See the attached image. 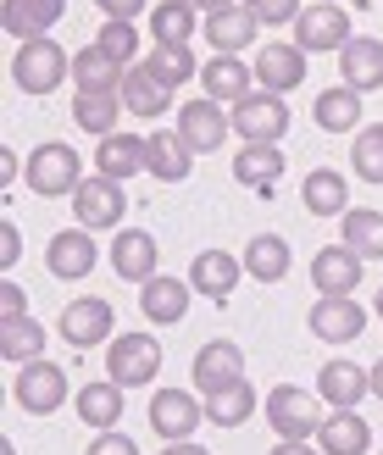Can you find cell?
I'll list each match as a JSON object with an SVG mask.
<instances>
[{"label": "cell", "instance_id": "f1b7e54d", "mask_svg": "<svg viewBox=\"0 0 383 455\" xmlns=\"http://www.w3.org/2000/svg\"><path fill=\"white\" fill-rule=\"evenodd\" d=\"M128 78V67H117L100 44H84V51L73 56V84H78V95H117Z\"/></svg>", "mask_w": 383, "mask_h": 455}, {"label": "cell", "instance_id": "4dcf8cb0", "mask_svg": "<svg viewBox=\"0 0 383 455\" xmlns=\"http://www.w3.org/2000/svg\"><path fill=\"white\" fill-rule=\"evenodd\" d=\"M117 95H123V106H128V117H162V111L172 106V89L156 78L145 61H140V67H128V78H123Z\"/></svg>", "mask_w": 383, "mask_h": 455}, {"label": "cell", "instance_id": "5b68a950", "mask_svg": "<svg viewBox=\"0 0 383 455\" xmlns=\"http://www.w3.org/2000/svg\"><path fill=\"white\" fill-rule=\"evenodd\" d=\"M12 395H17V405L28 417H51V411H61L67 400H73V383H67V372L56 367V361H28V367H17V383H12Z\"/></svg>", "mask_w": 383, "mask_h": 455}, {"label": "cell", "instance_id": "d6a6232c", "mask_svg": "<svg viewBox=\"0 0 383 455\" xmlns=\"http://www.w3.org/2000/svg\"><path fill=\"white\" fill-rule=\"evenodd\" d=\"M289 267H295V256H289L283 234H256L251 244H244V272H251L256 283H283Z\"/></svg>", "mask_w": 383, "mask_h": 455}, {"label": "cell", "instance_id": "ffe728a7", "mask_svg": "<svg viewBox=\"0 0 383 455\" xmlns=\"http://www.w3.org/2000/svg\"><path fill=\"white\" fill-rule=\"evenodd\" d=\"M145 172L162 178V184H184V178L195 172V150L184 145V133H178V128L145 133Z\"/></svg>", "mask_w": 383, "mask_h": 455}, {"label": "cell", "instance_id": "9c48e42d", "mask_svg": "<svg viewBox=\"0 0 383 455\" xmlns=\"http://www.w3.org/2000/svg\"><path fill=\"white\" fill-rule=\"evenodd\" d=\"M178 133H184V145L195 156H211L228 145V133H234V111H222V100L211 95H200L189 106H178Z\"/></svg>", "mask_w": 383, "mask_h": 455}, {"label": "cell", "instance_id": "e0dca14e", "mask_svg": "<svg viewBox=\"0 0 383 455\" xmlns=\"http://www.w3.org/2000/svg\"><path fill=\"white\" fill-rule=\"evenodd\" d=\"M256 67V84L261 89H273V95H289V89H300L306 84V51L295 39H273V44H261V56L251 61Z\"/></svg>", "mask_w": 383, "mask_h": 455}, {"label": "cell", "instance_id": "816d5d0a", "mask_svg": "<svg viewBox=\"0 0 383 455\" xmlns=\"http://www.w3.org/2000/svg\"><path fill=\"white\" fill-rule=\"evenodd\" d=\"M195 6H200V12L211 17V12H228V6H244V0H195Z\"/></svg>", "mask_w": 383, "mask_h": 455}, {"label": "cell", "instance_id": "ba28073f", "mask_svg": "<svg viewBox=\"0 0 383 455\" xmlns=\"http://www.w3.org/2000/svg\"><path fill=\"white\" fill-rule=\"evenodd\" d=\"M350 39H355V34H350V12L333 6V0H317V6H306V12L295 17V44H300L306 56H323V51L339 56Z\"/></svg>", "mask_w": 383, "mask_h": 455}, {"label": "cell", "instance_id": "484cf974", "mask_svg": "<svg viewBox=\"0 0 383 455\" xmlns=\"http://www.w3.org/2000/svg\"><path fill=\"white\" fill-rule=\"evenodd\" d=\"M95 172L111 178V184H128V178H140L145 172V140L140 133H106L100 150H95Z\"/></svg>", "mask_w": 383, "mask_h": 455}, {"label": "cell", "instance_id": "f907efd6", "mask_svg": "<svg viewBox=\"0 0 383 455\" xmlns=\"http://www.w3.org/2000/svg\"><path fill=\"white\" fill-rule=\"evenodd\" d=\"M162 455H211L206 444H195V439H178V444H167Z\"/></svg>", "mask_w": 383, "mask_h": 455}, {"label": "cell", "instance_id": "8d00e7d4", "mask_svg": "<svg viewBox=\"0 0 383 455\" xmlns=\"http://www.w3.org/2000/svg\"><path fill=\"white\" fill-rule=\"evenodd\" d=\"M0 355H6L12 367L39 361L44 355V323L39 316H12V323H0Z\"/></svg>", "mask_w": 383, "mask_h": 455}, {"label": "cell", "instance_id": "d4e9b609", "mask_svg": "<svg viewBox=\"0 0 383 455\" xmlns=\"http://www.w3.org/2000/svg\"><path fill=\"white\" fill-rule=\"evenodd\" d=\"M317 450L323 455H367L372 450V422L362 411H328L317 427Z\"/></svg>", "mask_w": 383, "mask_h": 455}, {"label": "cell", "instance_id": "9a60e30c", "mask_svg": "<svg viewBox=\"0 0 383 455\" xmlns=\"http://www.w3.org/2000/svg\"><path fill=\"white\" fill-rule=\"evenodd\" d=\"M95 261H100V250H95V239H89V228H61V234L44 244V267H51V278H61V283L89 278Z\"/></svg>", "mask_w": 383, "mask_h": 455}, {"label": "cell", "instance_id": "4316f807", "mask_svg": "<svg viewBox=\"0 0 383 455\" xmlns=\"http://www.w3.org/2000/svg\"><path fill=\"white\" fill-rule=\"evenodd\" d=\"M61 12H67V0H6L0 6V28L12 39H39L61 22Z\"/></svg>", "mask_w": 383, "mask_h": 455}, {"label": "cell", "instance_id": "30bf717a", "mask_svg": "<svg viewBox=\"0 0 383 455\" xmlns=\"http://www.w3.org/2000/svg\"><path fill=\"white\" fill-rule=\"evenodd\" d=\"M200 422H206V395H195V389H156L150 395V427L167 444L195 439Z\"/></svg>", "mask_w": 383, "mask_h": 455}, {"label": "cell", "instance_id": "2e32d148", "mask_svg": "<svg viewBox=\"0 0 383 455\" xmlns=\"http://www.w3.org/2000/svg\"><path fill=\"white\" fill-rule=\"evenodd\" d=\"M189 300H195V283L189 278H167V272H156L150 283H140V311H145V323H156V328L184 323Z\"/></svg>", "mask_w": 383, "mask_h": 455}, {"label": "cell", "instance_id": "7dc6e473", "mask_svg": "<svg viewBox=\"0 0 383 455\" xmlns=\"http://www.w3.org/2000/svg\"><path fill=\"white\" fill-rule=\"evenodd\" d=\"M95 6L106 12V22H133L140 12H150V0H95Z\"/></svg>", "mask_w": 383, "mask_h": 455}, {"label": "cell", "instance_id": "db71d44e", "mask_svg": "<svg viewBox=\"0 0 383 455\" xmlns=\"http://www.w3.org/2000/svg\"><path fill=\"white\" fill-rule=\"evenodd\" d=\"M372 311H378V323H383V289H378V306H372Z\"/></svg>", "mask_w": 383, "mask_h": 455}, {"label": "cell", "instance_id": "d6986e66", "mask_svg": "<svg viewBox=\"0 0 383 455\" xmlns=\"http://www.w3.org/2000/svg\"><path fill=\"white\" fill-rule=\"evenodd\" d=\"M317 395L333 405V411H355L367 395H372V367H355V361H323L317 372Z\"/></svg>", "mask_w": 383, "mask_h": 455}, {"label": "cell", "instance_id": "e575fe53", "mask_svg": "<svg viewBox=\"0 0 383 455\" xmlns=\"http://www.w3.org/2000/svg\"><path fill=\"white\" fill-rule=\"evenodd\" d=\"M339 244H350L362 261H383V212L350 206V212L339 217Z\"/></svg>", "mask_w": 383, "mask_h": 455}, {"label": "cell", "instance_id": "6da1fadb", "mask_svg": "<svg viewBox=\"0 0 383 455\" xmlns=\"http://www.w3.org/2000/svg\"><path fill=\"white\" fill-rule=\"evenodd\" d=\"M12 78H17L22 95H51V89H61V78H73V56L51 34L22 39L17 56H12Z\"/></svg>", "mask_w": 383, "mask_h": 455}, {"label": "cell", "instance_id": "7a4b0ae2", "mask_svg": "<svg viewBox=\"0 0 383 455\" xmlns=\"http://www.w3.org/2000/svg\"><path fill=\"white\" fill-rule=\"evenodd\" d=\"M267 427H273L278 439H317L323 427V395L317 389H300V383H278L273 395H267Z\"/></svg>", "mask_w": 383, "mask_h": 455}, {"label": "cell", "instance_id": "b9f144b4", "mask_svg": "<svg viewBox=\"0 0 383 455\" xmlns=\"http://www.w3.org/2000/svg\"><path fill=\"white\" fill-rule=\"evenodd\" d=\"M95 44H100V51L117 61V67H140V28H133V22H106Z\"/></svg>", "mask_w": 383, "mask_h": 455}, {"label": "cell", "instance_id": "5bb4252c", "mask_svg": "<svg viewBox=\"0 0 383 455\" xmlns=\"http://www.w3.org/2000/svg\"><path fill=\"white\" fill-rule=\"evenodd\" d=\"M189 378H195V389H200V395L228 389V383H239V378H244V350L234 345V339H206V345L195 350Z\"/></svg>", "mask_w": 383, "mask_h": 455}, {"label": "cell", "instance_id": "f35d334b", "mask_svg": "<svg viewBox=\"0 0 383 455\" xmlns=\"http://www.w3.org/2000/svg\"><path fill=\"white\" fill-rule=\"evenodd\" d=\"M123 95H73V123L84 133H95V140H106V133H117L123 123Z\"/></svg>", "mask_w": 383, "mask_h": 455}, {"label": "cell", "instance_id": "f5cc1de1", "mask_svg": "<svg viewBox=\"0 0 383 455\" xmlns=\"http://www.w3.org/2000/svg\"><path fill=\"white\" fill-rule=\"evenodd\" d=\"M372 395H378V400H383V355H378V361H372Z\"/></svg>", "mask_w": 383, "mask_h": 455}, {"label": "cell", "instance_id": "bcb514c9", "mask_svg": "<svg viewBox=\"0 0 383 455\" xmlns=\"http://www.w3.org/2000/svg\"><path fill=\"white\" fill-rule=\"evenodd\" d=\"M17 261H22V234H17V222L6 217V222H0V267L12 272Z\"/></svg>", "mask_w": 383, "mask_h": 455}, {"label": "cell", "instance_id": "836d02e7", "mask_svg": "<svg viewBox=\"0 0 383 455\" xmlns=\"http://www.w3.org/2000/svg\"><path fill=\"white\" fill-rule=\"evenodd\" d=\"M234 178H239L244 189L273 195L278 178H283V150H278V145H244V150L234 156Z\"/></svg>", "mask_w": 383, "mask_h": 455}, {"label": "cell", "instance_id": "44dd1931", "mask_svg": "<svg viewBox=\"0 0 383 455\" xmlns=\"http://www.w3.org/2000/svg\"><path fill=\"white\" fill-rule=\"evenodd\" d=\"M362 267L367 261L350 244H323L311 256V283H317V294H355L362 289Z\"/></svg>", "mask_w": 383, "mask_h": 455}, {"label": "cell", "instance_id": "52a82bcc", "mask_svg": "<svg viewBox=\"0 0 383 455\" xmlns=\"http://www.w3.org/2000/svg\"><path fill=\"white\" fill-rule=\"evenodd\" d=\"M56 333H61L73 350L111 345V339H117V311H111V300H100V294H84V300H67Z\"/></svg>", "mask_w": 383, "mask_h": 455}, {"label": "cell", "instance_id": "ac0fdd59", "mask_svg": "<svg viewBox=\"0 0 383 455\" xmlns=\"http://www.w3.org/2000/svg\"><path fill=\"white\" fill-rule=\"evenodd\" d=\"M200 34L211 39V56H244L261 39V22L251 6H228V12H211L200 22Z\"/></svg>", "mask_w": 383, "mask_h": 455}, {"label": "cell", "instance_id": "83f0119b", "mask_svg": "<svg viewBox=\"0 0 383 455\" xmlns=\"http://www.w3.org/2000/svg\"><path fill=\"white\" fill-rule=\"evenodd\" d=\"M73 411H78V422H84V427H95V434L117 427V422H123V383H111V378L84 383V389L73 395Z\"/></svg>", "mask_w": 383, "mask_h": 455}, {"label": "cell", "instance_id": "681fc988", "mask_svg": "<svg viewBox=\"0 0 383 455\" xmlns=\"http://www.w3.org/2000/svg\"><path fill=\"white\" fill-rule=\"evenodd\" d=\"M273 455H323V450L311 444V439H278V444H273Z\"/></svg>", "mask_w": 383, "mask_h": 455}, {"label": "cell", "instance_id": "8fae6325", "mask_svg": "<svg viewBox=\"0 0 383 455\" xmlns=\"http://www.w3.org/2000/svg\"><path fill=\"white\" fill-rule=\"evenodd\" d=\"M306 328L317 333L323 345H355V339H362V328H367V311H362V300H355V294H323V300L311 306Z\"/></svg>", "mask_w": 383, "mask_h": 455}, {"label": "cell", "instance_id": "7402d4cb", "mask_svg": "<svg viewBox=\"0 0 383 455\" xmlns=\"http://www.w3.org/2000/svg\"><path fill=\"white\" fill-rule=\"evenodd\" d=\"M239 278H244V256H228V250H200L195 267H189L195 294H206V300H217V306L239 289Z\"/></svg>", "mask_w": 383, "mask_h": 455}, {"label": "cell", "instance_id": "cb8c5ba5", "mask_svg": "<svg viewBox=\"0 0 383 455\" xmlns=\"http://www.w3.org/2000/svg\"><path fill=\"white\" fill-rule=\"evenodd\" d=\"M200 84H206V95H211V100L239 106V100L256 89V67L244 61V56H211L206 67H200Z\"/></svg>", "mask_w": 383, "mask_h": 455}, {"label": "cell", "instance_id": "277c9868", "mask_svg": "<svg viewBox=\"0 0 383 455\" xmlns=\"http://www.w3.org/2000/svg\"><path fill=\"white\" fill-rule=\"evenodd\" d=\"M162 372V345L156 333H117L106 345V378L123 383V389H145Z\"/></svg>", "mask_w": 383, "mask_h": 455}, {"label": "cell", "instance_id": "7bdbcfd3", "mask_svg": "<svg viewBox=\"0 0 383 455\" xmlns=\"http://www.w3.org/2000/svg\"><path fill=\"white\" fill-rule=\"evenodd\" d=\"M244 6L256 12L261 28H283V22L295 28V17H300V0H244Z\"/></svg>", "mask_w": 383, "mask_h": 455}, {"label": "cell", "instance_id": "ab89813d", "mask_svg": "<svg viewBox=\"0 0 383 455\" xmlns=\"http://www.w3.org/2000/svg\"><path fill=\"white\" fill-rule=\"evenodd\" d=\"M350 172L362 184H383V123L355 128V145H350Z\"/></svg>", "mask_w": 383, "mask_h": 455}, {"label": "cell", "instance_id": "74e56055", "mask_svg": "<svg viewBox=\"0 0 383 455\" xmlns=\"http://www.w3.org/2000/svg\"><path fill=\"white\" fill-rule=\"evenodd\" d=\"M256 389H251V383H228V389H217V395H206V422H217V427H244V422H251L256 417Z\"/></svg>", "mask_w": 383, "mask_h": 455}, {"label": "cell", "instance_id": "8992f818", "mask_svg": "<svg viewBox=\"0 0 383 455\" xmlns=\"http://www.w3.org/2000/svg\"><path fill=\"white\" fill-rule=\"evenodd\" d=\"M234 133L244 145H278L289 133V100L273 95V89H251V95L234 106Z\"/></svg>", "mask_w": 383, "mask_h": 455}, {"label": "cell", "instance_id": "60d3db41", "mask_svg": "<svg viewBox=\"0 0 383 455\" xmlns=\"http://www.w3.org/2000/svg\"><path fill=\"white\" fill-rule=\"evenodd\" d=\"M145 67L156 78H162L167 89H178V84H189L195 73H200V61H195V51L189 44H156V51L145 56Z\"/></svg>", "mask_w": 383, "mask_h": 455}, {"label": "cell", "instance_id": "c3c4849f", "mask_svg": "<svg viewBox=\"0 0 383 455\" xmlns=\"http://www.w3.org/2000/svg\"><path fill=\"white\" fill-rule=\"evenodd\" d=\"M17 172H28V162H17V150H0V184H17Z\"/></svg>", "mask_w": 383, "mask_h": 455}, {"label": "cell", "instance_id": "11a10c76", "mask_svg": "<svg viewBox=\"0 0 383 455\" xmlns=\"http://www.w3.org/2000/svg\"><path fill=\"white\" fill-rule=\"evenodd\" d=\"M0 455H17V444H12V439H6V450H0Z\"/></svg>", "mask_w": 383, "mask_h": 455}, {"label": "cell", "instance_id": "7c38bea8", "mask_svg": "<svg viewBox=\"0 0 383 455\" xmlns=\"http://www.w3.org/2000/svg\"><path fill=\"white\" fill-rule=\"evenodd\" d=\"M123 212H128L123 184H111V178H100V172L84 178V184L73 189V217H78V228H89V234H100V228H117Z\"/></svg>", "mask_w": 383, "mask_h": 455}, {"label": "cell", "instance_id": "f546056e", "mask_svg": "<svg viewBox=\"0 0 383 455\" xmlns=\"http://www.w3.org/2000/svg\"><path fill=\"white\" fill-rule=\"evenodd\" d=\"M300 200H306L311 217H345V212H350V184H345V172L311 167L306 184H300Z\"/></svg>", "mask_w": 383, "mask_h": 455}, {"label": "cell", "instance_id": "d590c367", "mask_svg": "<svg viewBox=\"0 0 383 455\" xmlns=\"http://www.w3.org/2000/svg\"><path fill=\"white\" fill-rule=\"evenodd\" d=\"M150 34H156V44H189L200 34V6L195 0H162V6H150Z\"/></svg>", "mask_w": 383, "mask_h": 455}, {"label": "cell", "instance_id": "4fadbf2b", "mask_svg": "<svg viewBox=\"0 0 383 455\" xmlns=\"http://www.w3.org/2000/svg\"><path fill=\"white\" fill-rule=\"evenodd\" d=\"M111 272H117L123 283H150L156 272H162V244H156V234H145V228H117V239H111Z\"/></svg>", "mask_w": 383, "mask_h": 455}, {"label": "cell", "instance_id": "603a6c76", "mask_svg": "<svg viewBox=\"0 0 383 455\" xmlns=\"http://www.w3.org/2000/svg\"><path fill=\"white\" fill-rule=\"evenodd\" d=\"M339 78L355 89V95H372V89H383V39L355 34L345 51H339Z\"/></svg>", "mask_w": 383, "mask_h": 455}, {"label": "cell", "instance_id": "ee69618b", "mask_svg": "<svg viewBox=\"0 0 383 455\" xmlns=\"http://www.w3.org/2000/svg\"><path fill=\"white\" fill-rule=\"evenodd\" d=\"M84 455H140V444H133L128 434H117V427H106V434L89 439V450H84Z\"/></svg>", "mask_w": 383, "mask_h": 455}, {"label": "cell", "instance_id": "1f68e13d", "mask_svg": "<svg viewBox=\"0 0 383 455\" xmlns=\"http://www.w3.org/2000/svg\"><path fill=\"white\" fill-rule=\"evenodd\" d=\"M311 123H317L323 133H350V128H362V95H355L350 84L323 89V95L311 100Z\"/></svg>", "mask_w": 383, "mask_h": 455}, {"label": "cell", "instance_id": "9f6ffc18", "mask_svg": "<svg viewBox=\"0 0 383 455\" xmlns=\"http://www.w3.org/2000/svg\"><path fill=\"white\" fill-rule=\"evenodd\" d=\"M333 6H339V0H333Z\"/></svg>", "mask_w": 383, "mask_h": 455}, {"label": "cell", "instance_id": "3957f363", "mask_svg": "<svg viewBox=\"0 0 383 455\" xmlns=\"http://www.w3.org/2000/svg\"><path fill=\"white\" fill-rule=\"evenodd\" d=\"M28 189L39 195V200H73V189L84 184V162H78V150L73 145H61V140H51V145H39L34 156H28Z\"/></svg>", "mask_w": 383, "mask_h": 455}, {"label": "cell", "instance_id": "f6af8a7d", "mask_svg": "<svg viewBox=\"0 0 383 455\" xmlns=\"http://www.w3.org/2000/svg\"><path fill=\"white\" fill-rule=\"evenodd\" d=\"M12 316H28V294H22V283H0V323H12Z\"/></svg>", "mask_w": 383, "mask_h": 455}]
</instances>
